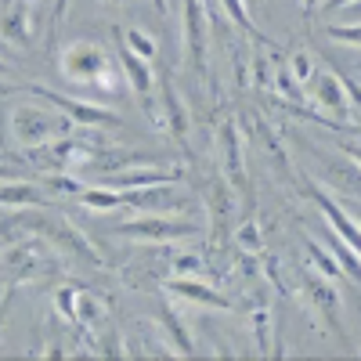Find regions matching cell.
<instances>
[{
	"instance_id": "cell-1",
	"label": "cell",
	"mask_w": 361,
	"mask_h": 361,
	"mask_svg": "<svg viewBox=\"0 0 361 361\" xmlns=\"http://www.w3.org/2000/svg\"><path fill=\"white\" fill-rule=\"evenodd\" d=\"M62 76L73 83H102V87H116V73H112V58L105 54V47L90 44V40H76L66 47L62 54Z\"/></svg>"
},
{
	"instance_id": "cell-2",
	"label": "cell",
	"mask_w": 361,
	"mask_h": 361,
	"mask_svg": "<svg viewBox=\"0 0 361 361\" xmlns=\"http://www.w3.org/2000/svg\"><path fill=\"white\" fill-rule=\"evenodd\" d=\"M73 123H76V119H69V116L58 119L44 105H18V109H11V130H15V137L22 145H51L54 141L51 134H62Z\"/></svg>"
},
{
	"instance_id": "cell-3",
	"label": "cell",
	"mask_w": 361,
	"mask_h": 361,
	"mask_svg": "<svg viewBox=\"0 0 361 361\" xmlns=\"http://www.w3.org/2000/svg\"><path fill=\"white\" fill-rule=\"evenodd\" d=\"M307 94H311L314 109L322 116H329L333 123H347V119H350V109L354 105H350L343 76H336V73H314L307 80Z\"/></svg>"
},
{
	"instance_id": "cell-4",
	"label": "cell",
	"mask_w": 361,
	"mask_h": 361,
	"mask_svg": "<svg viewBox=\"0 0 361 361\" xmlns=\"http://www.w3.org/2000/svg\"><path fill=\"white\" fill-rule=\"evenodd\" d=\"M192 231H195V224H188V221H173V217H166V214L137 217V221L116 224V235L145 238V243H170V238H185V235H192Z\"/></svg>"
},
{
	"instance_id": "cell-5",
	"label": "cell",
	"mask_w": 361,
	"mask_h": 361,
	"mask_svg": "<svg viewBox=\"0 0 361 361\" xmlns=\"http://www.w3.org/2000/svg\"><path fill=\"white\" fill-rule=\"evenodd\" d=\"M29 94L44 98L47 105H58L69 119L76 123H87V127H119V116L109 112V109H98V105H87V102H76V98H66L58 90H47V87H29Z\"/></svg>"
},
{
	"instance_id": "cell-6",
	"label": "cell",
	"mask_w": 361,
	"mask_h": 361,
	"mask_svg": "<svg viewBox=\"0 0 361 361\" xmlns=\"http://www.w3.org/2000/svg\"><path fill=\"white\" fill-rule=\"evenodd\" d=\"M177 180H166V185H148V188H130L123 192L127 195V206H137V209H156V214H166V209H185L188 199L180 195L177 188Z\"/></svg>"
},
{
	"instance_id": "cell-7",
	"label": "cell",
	"mask_w": 361,
	"mask_h": 361,
	"mask_svg": "<svg viewBox=\"0 0 361 361\" xmlns=\"http://www.w3.org/2000/svg\"><path fill=\"white\" fill-rule=\"evenodd\" d=\"M170 293L180 296V300H192L195 307H209V311H228V307H231L228 300H224V293L209 289L206 282H195V279H188V275H173Z\"/></svg>"
},
{
	"instance_id": "cell-8",
	"label": "cell",
	"mask_w": 361,
	"mask_h": 361,
	"mask_svg": "<svg viewBox=\"0 0 361 361\" xmlns=\"http://www.w3.org/2000/svg\"><path fill=\"white\" fill-rule=\"evenodd\" d=\"M314 202L322 206V214H325V221H329V228H333L343 243H350L354 250H357V257H361V224L347 214V209H340L333 199H329L325 192H314Z\"/></svg>"
},
{
	"instance_id": "cell-9",
	"label": "cell",
	"mask_w": 361,
	"mask_h": 361,
	"mask_svg": "<svg viewBox=\"0 0 361 361\" xmlns=\"http://www.w3.org/2000/svg\"><path fill=\"white\" fill-rule=\"evenodd\" d=\"M4 40L29 47V40H33V0H11L4 15Z\"/></svg>"
},
{
	"instance_id": "cell-10",
	"label": "cell",
	"mask_w": 361,
	"mask_h": 361,
	"mask_svg": "<svg viewBox=\"0 0 361 361\" xmlns=\"http://www.w3.org/2000/svg\"><path fill=\"white\" fill-rule=\"evenodd\" d=\"M221 159H224V173L228 180L238 188V192H246V166H243V145H238V134L231 123L221 127Z\"/></svg>"
},
{
	"instance_id": "cell-11",
	"label": "cell",
	"mask_w": 361,
	"mask_h": 361,
	"mask_svg": "<svg viewBox=\"0 0 361 361\" xmlns=\"http://www.w3.org/2000/svg\"><path fill=\"white\" fill-rule=\"evenodd\" d=\"M119 66H123L130 87L137 90V94H148L152 90V69H148V58H141L137 51H130L127 44L119 47Z\"/></svg>"
},
{
	"instance_id": "cell-12",
	"label": "cell",
	"mask_w": 361,
	"mask_h": 361,
	"mask_svg": "<svg viewBox=\"0 0 361 361\" xmlns=\"http://www.w3.org/2000/svg\"><path fill=\"white\" fill-rule=\"evenodd\" d=\"M166 180H180V170H123L112 177V188H148V185H166Z\"/></svg>"
},
{
	"instance_id": "cell-13",
	"label": "cell",
	"mask_w": 361,
	"mask_h": 361,
	"mask_svg": "<svg viewBox=\"0 0 361 361\" xmlns=\"http://www.w3.org/2000/svg\"><path fill=\"white\" fill-rule=\"evenodd\" d=\"M307 293H311V300H314V307L322 311V318L329 322V325H336V311H340V300H336V293H333V286H329L322 275H307Z\"/></svg>"
},
{
	"instance_id": "cell-14",
	"label": "cell",
	"mask_w": 361,
	"mask_h": 361,
	"mask_svg": "<svg viewBox=\"0 0 361 361\" xmlns=\"http://www.w3.org/2000/svg\"><path fill=\"white\" fill-rule=\"evenodd\" d=\"M159 325H163V333H166V340H170L173 354H180V357H192V354H195V343L188 340L185 325H180V322L173 318V311H170V307H163V311H159Z\"/></svg>"
},
{
	"instance_id": "cell-15",
	"label": "cell",
	"mask_w": 361,
	"mask_h": 361,
	"mask_svg": "<svg viewBox=\"0 0 361 361\" xmlns=\"http://www.w3.org/2000/svg\"><path fill=\"white\" fill-rule=\"evenodd\" d=\"M87 209H116V206H127V195L116 192V188H87L80 192Z\"/></svg>"
},
{
	"instance_id": "cell-16",
	"label": "cell",
	"mask_w": 361,
	"mask_h": 361,
	"mask_svg": "<svg viewBox=\"0 0 361 361\" xmlns=\"http://www.w3.org/2000/svg\"><path fill=\"white\" fill-rule=\"evenodd\" d=\"M329 250H333V257L340 260V267H343L347 275H350V279H354V282L361 286V257H357V250H354L350 243H343L340 235L333 238V243H329Z\"/></svg>"
},
{
	"instance_id": "cell-17",
	"label": "cell",
	"mask_w": 361,
	"mask_h": 361,
	"mask_svg": "<svg viewBox=\"0 0 361 361\" xmlns=\"http://www.w3.org/2000/svg\"><path fill=\"white\" fill-rule=\"evenodd\" d=\"M44 206V195L33 185H15V180H4V206Z\"/></svg>"
},
{
	"instance_id": "cell-18",
	"label": "cell",
	"mask_w": 361,
	"mask_h": 361,
	"mask_svg": "<svg viewBox=\"0 0 361 361\" xmlns=\"http://www.w3.org/2000/svg\"><path fill=\"white\" fill-rule=\"evenodd\" d=\"M185 29H188V51L199 54L202 51V8H199V0H188V8H185Z\"/></svg>"
},
{
	"instance_id": "cell-19",
	"label": "cell",
	"mask_w": 361,
	"mask_h": 361,
	"mask_svg": "<svg viewBox=\"0 0 361 361\" xmlns=\"http://www.w3.org/2000/svg\"><path fill=\"white\" fill-rule=\"evenodd\" d=\"M307 253H311V260L318 264V271L325 279H340V260L333 257V250H325L318 243H307Z\"/></svg>"
},
{
	"instance_id": "cell-20",
	"label": "cell",
	"mask_w": 361,
	"mask_h": 361,
	"mask_svg": "<svg viewBox=\"0 0 361 361\" xmlns=\"http://www.w3.org/2000/svg\"><path fill=\"white\" fill-rule=\"evenodd\" d=\"M123 44H127L130 51H137L141 58H148V62L156 58V40L148 37L145 29H127V33H123Z\"/></svg>"
},
{
	"instance_id": "cell-21",
	"label": "cell",
	"mask_w": 361,
	"mask_h": 361,
	"mask_svg": "<svg viewBox=\"0 0 361 361\" xmlns=\"http://www.w3.org/2000/svg\"><path fill=\"white\" fill-rule=\"evenodd\" d=\"M76 318L83 325H94L102 318V300H94L87 289H80V296H76Z\"/></svg>"
},
{
	"instance_id": "cell-22",
	"label": "cell",
	"mask_w": 361,
	"mask_h": 361,
	"mask_svg": "<svg viewBox=\"0 0 361 361\" xmlns=\"http://www.w3.org/2000/svg\"><path fill=\"white\" fill-rule=\"evenodd\" d=\"M163 105L170 109V127H173V134H185V109H180V98L173 94V87H163Z\"/></svg>"
},
{
	"instance_id": "cell-23",
	"label": "cell",
	"mask_w": 361,
	"mask_h": 361,
	"mask_svg": "<svg viewBox=\"0 0 361 361\" xmlns=\"http://www.w3.org/2000/svg\"><path fill=\"white\" fill-rule=\"evenodd\" d=\"M289 76H293L296 83H307V80L314 76V66H311V54H307V51H296V54L289 58Z\"/></svg>"
},
{
	"instance_id": "cell-24",
	"label": "cell",
	"mask_w": 361,
	"mask_h": 361,
	"mask_svg": "<svg viewBox=\"0 0 361 361\" xmlns=\"http://www.w3.org/2000/svg\"><path fill=\"white\" fill-rule=\"evenodd\" d=\"M333 40H340V44H350V47H361V25H329L325 29Z\"/></svg>"
},
{
	"instance_id": "cell-25",
	"label": "cell",
	"mask_w": 361,
	"mask_h": 361,
	"mask_svg": "<svg viewBox=\"0 0 361 361\" xmlns=\"http://www.w3.org/2000/svg\"><path fill=\"white\" fill-rule=\"evenodd\" d=\"M202 271V260L192 257V253H177L173 257V275H199Z\"/></svg>"
},
{
	"instance_id": "cell-26",
	"label": "cell",
	"mask_w": 361,
	"mask_h": 361,
	"mask_svg": "<svg viewBox=\"0 0 361 361\" xmlns=\"http://www.w3.org/2000/svg\"><path fill=\"white\" fill-rule=\"evenodd\" d=\"M238 243H243V246H260V231H257V224H246L243 231H238Z\"/></svg>"
},
{
	"instance_id": "cell-27",
	"label": "cell",
	"mask_w": 361,
	"mask_h": 361,
	"mask_svg": "<svg viewBox=\"0 0 361 361\" xmlns=\"http://www.w3.org/2000/svg\"><path fill=\"white\" fill-rule=\"evenodd\" d=\"M51 188H58V192H80V180H69V177H51Z\"/></svg>"
},
{
	"instance_id": "cell-28",
	"label": "cell",
	"mask_w": 361,
	"mask_h": 361,
	"mask_svg": "<svg viewBox=\"0 0 361 361\" xmlns=\"http://www.w3.org/2000/svg\"><path fill=\"white\" fill-rule=\"evenodd\" d=\"M347 83V94H350V105L361 112V83H354V80H343Z\"/></svg>"
},
{
	"instance_id": "cell-29",
	"label": "cell",
	"mask_w": 361,
	"mask_h": 361,
	"mask_svg": "<svg viewBox=\"0 0 361 361\" xmlns=\"http://www.w3.org/2000/svg\"><path fill=\"white\" fill-rule=\"evenodd\" d=\"M343 152L357 163V170H361V145H343Z\"/></svg>"
},
{
	"instance_id": "cell-30",
	"label": "cell",
	"mask_w": 361,
	"mask_h": 361,
	"mask_svg": "<svg viewBox=\"0 0 361 361\" xmlns=\"http://www.w3.org/2000/svg\"><path fill=\"white\" fill-rule=\"evenodd\" d=\"M350 4H357V0H325V8H329V11H336V8H350Z\"/></svg>"
},
{
	"instance_id": "cell-31",
	"label": "cell",
	"mask_w": 361,
	"mask_h": 361,
	"mask_svg": "<svg viewBox=\"0 0 361 361\" xmlns=\"http://www.w3.org/2000/svg\"><path fill=\"white\" fill-rule=\"evenodd\" d=\"M66 4H69V0H54V22L66 15Z\"/></svg>"
},
{
	"instance_id": "cell-32",
	"label": "cell",
	"mask_w": 361,
	"mask_h": 361,
	"mask_svg": "<svg viewBox=\"0 0 361 361\" xmlns=\"http://www.w3.org/2000/svg\"><path fill=\"white\" fill-rule=\"evenodd\" d=\"M152 4H156L159 11H166V0H152Z\"/></svg>"
},
{
	"instance_id": "cell-33",
	"label": "cell",
	"mask_w": 361,
	"mask_h": 361,
	"mask_svg": "<svg viewBox=\"0 0 361 361\" xmlns=\"http://www.w3.org/2000/svg\"><path fill=\"white\" fill-rule=\"evenodd\" d=\"M314 4H318V0H304V8H307V11H311V8H314Z\"/></svg>"
},
{
	"instance_id": "cell-34",
	"label": "cell",
	"mask_w": 361,
	"mask_h": 361,
	"mask_svg": "<svg viewBox=\"0 0 361 361\" xmlns=\"http://www.w3.org/2000/svg\"><path fill=\"white\" fill-rule=\"evenodd\" d=\"M354 221H357V224H361V209H357V214H354Z\"/></svg>"
},
{
	"instance_id": "cell-35",
	"label": "cell",
	"mask_w": 361,
	"mask_h": 361,
	"mask_svg": "<svg viewBox=\"0 0 361 361\" xmlns=\"http://www.w3.org/2000/svg\"><path fill=\"white\" fill-rule=\"evenodd\" d=\"M123 4H127V0H123Z\"/></svg>"
}]
</instances>
